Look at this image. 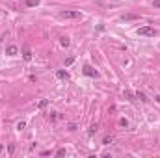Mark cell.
Segmentation results:
<instances>
[{
  "label": "cell",
  "instance_id": "obj_4",
  "mask_svg": "<svg viewBox=\"0 0 160 158\" xmlns=\"http://www.w3.org/2000/svg\"><path fill=\"white\" fill-rule=\"evenodd\" d=\"M56 75H58L60 80H69V73H67V71H58Z\"/></svg>",
  "mask_w": 160,
  "mask_h": 158
},
{
  "label": "cell",
  "instance_id": "obj_14",
  "mask_svg": "<svg viewBox=\"0 0 160 158\" xmlns=\"http://www.w3.org/2000/svg\"><path fill=\"white\" fill-rule=\"evenodd\" d=\"M138 99H142V101H143V102H145V101H147V99H145V95H143V93H138Z\"/></svg>",
  "mask_w": 160,
  "mask_h": 158
},
{
  "label": "cell",
  "instance_id": "obj_16",
  "mask_svg": "<svg viewBox=\"0 0 160 158\" xmlns=\"http://www.w3.org/2000/svg\"><path fill=\"white\" fill-rule=\"evenodd\" d=\"M2 151H4V145H0V152H2Z\"/></svg>",
  "mask_w": 160,
  "mask_h": 158
},
{
  "label": "cell",
  "instance_id": "obj_10",
  "mask_svg": "<svg viewBox=\"0 0 160 158\" xmlns=\"http://www.w3.org/2000/svg\"><path fill=\"white\" fill-rule=\"evenodd\" d=\"M47 104H49V101H47V99H43V101H39V104H37V106H39V108H45Z\"/></svg>",
  "mask_w": 160,
  "mask_h": 158
},
{
  "label": "cell",
  "instance_id": "obj_12",
  "mask_svg": "<svg viewBox=\"0 0 160 158\" xmlns=\"http://www.w3.org/2000/svg\"><path fill=\"white\" fill-rule=\"evenodd\" d=\"M24 127H26V123H24V121H20V123L17 125V128H19V130H22V128H24Z\"/></svg>",
  "mask_w": 160,
  "mask_h": 158
},
{
  "label": "cell",
  "instance_id": "obj_8",
  "mask_svg": "<svg viewBox=\"0 0 160 158\" xmlns=\"http://www.w3.org/2000/svg\"><path fill=\"white\" fill-rule=\"evenodd\" d=\"M121 19H123V20H134V19H138V15H132V13H128V15H123Z\"/></svg>",
  "mask_w": 160,
  "mask_h": 158
},
{
  "label": "cell",
  "instance_id": "obj_6",
  "mask_svg": "<svg viewBox=\"0 0 160 158\" xmlns=\"http://www.w3.org/2000/svg\"><path fill=\"white\" fill-rule=\"evenodd\" d=\"M22 58H24L26 61H30V60H32V52L28 50V47H24V52H22Z\"/></svg>",
  "mask_w": 160,
  "mask_h": 158
},
{
  "label": "cell",
  "instance_id": "obj_3",
  "mask_svg": "<svg viewBox=\"0 0 160 158\" xmlns=\"http://www.w3.org/2000/svg\"><path fill=\"white\" fill-rule=\"evenodd\" d=\"M82 71H84V75H86V76H93V78H97V76H99V71H95L91 65H84V69H82Z\"/></svg>",
  "mask_w": 160,
  "mask_h": 158
},
{
  "label": "cell",
  "instance_id": "obj_2",
  "mask_svg": "<svg viewBox=\"0 0 160 158\" xmlns=\"http://www.w3.org/2000/svg\"><path fill=\"white\" fill-rule=\"evenodd\" d=\"M60 17H61V19H82V13H80V11H73V9H69V11H61Z\"/></svg>",
  "mask_w": 160,
  "mask_h": 158
},
{
  "label": "cell",
  "instance_id": "obj_1",
  "mask_svg": "<svg viewBox=\"0 0 160 158\" xmlns=\"http://www.w3.org/2000/svg\"><path fill=\"white\" fill-rule=\"evenodd\" d=\"M158 32L154 30V28H151V26H142V28H138V35H145V37H154Z\"/></svg>",
  "mask_w": 160,
  "mask_h": 158
},
{
  "label": "cell",
  "instance_id": "obj_5",
  "mask_svg": "<svg viewBox=\"0 0 160 158\" xmlns=\"http://www.w3.org/2000/svg\"><path fill=\"white\" fill-rule=\"evenodd\" d=\"M6 52H8V56H15V54L19 52V49L15 47V45H11V47H8V50H6Z\"/></svg>",
  "mask_w": 160,
  "mask_h": 158
},
{
  "label": "cell",
  "instance_id": "obj_13",
  "mask_svg": "<svg viewBox=\"0 0 160 158\" xmlns=\"http://www.w3.org/2000/svg\"><path fill=\"white\" fill-rule=\"evenodd\" d=\"M95 132H97V127H91V128H89V132H87V134H95Z\"/></svg>",
  "mask_w": 160,
  "mask_h": 158
},
{
  "label": "cell",
  "instance_id": "obj_9",
  "mask_svg": "<svg viewBox=\"0 0 160 158\" xmlns=\"http://www.w3.org/2000/svg\"><path fill=\"white\" fill-rule=\"evenodd\" d=\"M39 4V0H26V6L28 8H34V6H37Z\"/></svg>",
  "mask_w": 160,
  "mask_h": 158
},
{
  "label": "cell",
  "instance_id": "obj_15",
  "mask_svg": "<svg viewBox=\"0 0 160 158\" xmlns=\"http://www.w3.org/2000/svg\"><path fill=\"white\" fill-rule=\"evenodd\" d=\"M153 4H154V8H160V0H154Z\"/></svg>",
  "mask_w": 160,
  "mask_h": 158
},
{
  "label": "cell",
  "instance_id": "obj_11",
  "mask_svg": "<svg viewBox=\"0 0 160 158\" xmlns=\"http://www.w3.org/2000/svg\"><path fill=\"white\" fill-rule=\"evenodd\" d=\"M112 141H113V138H112V136H106V138H104V141H102V143H106V145H110V143H112Z\"/></svg>",
  "mask_w": 160,
  "mask_h": 158
},
{
  "label": "cell",
  "instance_id": "obj_7",
  "mask_svg": "<svg viewBox=\"0 0 160 158\" xmlns=\"http://www.w3.org/2000/svg\"><path fill=\"white\" fill-rule=\"evenodd\" d=\"M60 43H61V47H69V45H71L69 37H60Z\"/></svg>",
  "mask_w": 160,
  "mask_h": 158
}]
</instances>
